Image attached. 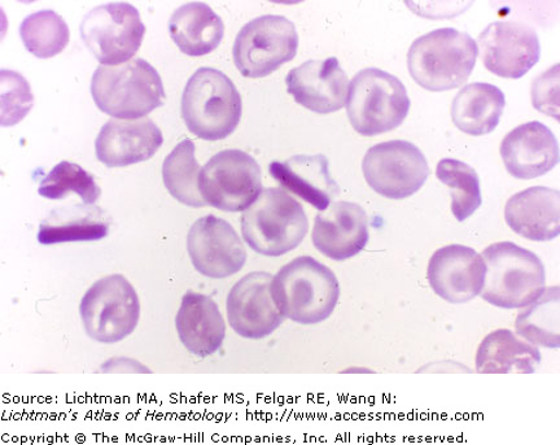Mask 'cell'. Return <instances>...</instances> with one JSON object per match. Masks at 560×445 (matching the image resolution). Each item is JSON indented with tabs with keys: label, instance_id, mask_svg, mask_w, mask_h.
Segmentation results:
<instances>
[{
	"label": "cell",
	"instance_id": "cell-12",
	"mask_svg": "<svg viewBox=\"0 0 560 445\" xmlns=\"http://www.w3.org/2000/svg\"><path fill=\"white\" fill-rule=\"evenodd\" d=\"M362 172L371 189L392 200L412 197L430 177L423 152L408 141L373 145L363 157Z\"/></svg>",
	"mask_w": 560,
	"mask_h": 445
},
{
	"label": "cell",
	"instance_id": "cell-32",
	"mask_svg": "<svg viewBox=\"0 0 560 445\" xmlns=\"http://www.w3.org/2000/svg\"><path fill=\"white\" fill-rule=\"evenodd\" d=\"M38 194L40 197L50 200H60L69 194H77L83 203L93 206L101 198V187L96 185L95 178L82 166L61 162L42 179Z\"/></svg>",
	"mask_w": 560,
	"mask_h": 445
},
{
	"label": "cell",
	"instance_id": "cell-10",
	"mask_svg": "<svg viewBox=\"0 0 560 445\" xmlns=\"http://www.w3.org/2000/svg\"><path fill=\"white\" fill-rule=\"evenodd\" d=\"M298 50L295 24L284 16L265 15L249 21L237 33L233 58L244 78L262 79L295 59Z\"/></svg>",
	"mask_w": 560,
	"mask_h": 445
},
{
	"label": "cell",
	"instance_id": "cell-9",
	"mask_svg": "<svg viewBox=\"0 0 560 445\" xmlns=\"http://www.w3.org/2000/svg\"><path fill=\"white\" fill-rule=\"evenodd\" d=\"M199 190L207 206L223 212H244L262 192L261 166L247 152L221 151L202 166Z\"/></svg>",
	"mask_w": 560,
	"mask_h": 445
},
{
	"label": "cell",
	"instance_id": "cell-13",
	"mask_svg": "<svg viewBox=\"0 0 560 445\" xmlns=\"http://www.w3.org/2000/svg\"><path fill=\"white\" fill-rule=\"evenodd\" d=\"M187 253L201 276L225 280L244 268L248 255L240 234L226 220L206 215L187 235Z\"/></svg>",
	"mask_w": 560,
	"mask_h": 445
},
{
	"label": "cell",
	"instance_id": "cell-33",
	"mask_svg": "<svg viewBox=\"0 0 560 445\" xmlns=\"http://www.w3.org/2000/svg\"><path fill=\"white\" fill-rule=\"evenodd\" d=\"M34 96L30 82L16 72H0V124L12 127L31 113Z\"/></svg>",
	"mask_w": 560,
	"mask_h": 445
},
{
	"label": "cell",
	"instance_id": "cell-20",
	"mask_svg": "<svg viewBox=\"0 0 560 445\" xmlns=\"http://www.w3.org/2000/svg\"><path fill=\"white\" fill-rule=\"evenodd\" d=\"M501 157L511 176L535 179L548 175L559 163V144L542 122L520 125L503 138Z\"/></svg>",
	"mask_w": 560,
	"mask_h": 445
},
{
	"label": "cell",
	"instance_id": "cell-17",
	"mask_svg": "<svg viewBox=\"0 0 560 445\" xmlns=\"http://www.w3.org/2000/svg\"><path fill=\"white\" fill-rule=\"evenodd\" d=\"M285 83L296 103L313 113L332 114L346 106L349 80L336 58L307 60L287 74Z\"/></svg>",
	"mask_w": 560,
	"mask_h": 445
},
{
	"label": "cell",
	"instance_id": "cell-29",
	"mask_svg": "<svg viewBox=\"0 0 560 445\" xmlns=\"http://www.w3.org/2000/svg\"><path fill=\"white\" fill-rule=\"evenodd\" d=\"M200 165L195 156V144L185 139L163 164V179L166 190L180 204L191 208H202L207 203L199 190Z\"/></svg>",
	"mask_w": 560,
	"mask_h": 445
},
{
	"label": "cell",
	"instance_id": "cell-24",
	"mask_svg": "<svg viewBox=\"0 0 560 445\" xmlns=\"http://www.w3.org/2000/svg\"><path fill=\"white\" fill-rule=\"evenodd\" d=\"M174 44L188 57H205L221 45L225 36L222 19L202 2L180 5L170 21Z\"/></svg>",
	"mask_w": 560,
	"mask_h": 445
},
{
	"label": "cell",
	"instance_id": "cell-2",
	"mask_svg": "<svg viewBox=\"0 0 560 445\" xmlns=\"http://www.w3.org/2000/svg\"><path fill=\"white\" fill-rule=\"evenodd\" d=\"M96 107L118 120H138L163 106L165 90L156 69L143 59L101 66L91 80Z\"/></svg>",
	"mask_w": 560,
	"mask_h": 445
},
{
	"label": "cell",
	"instance_id": "cell-15",
	"mask_svg": "<svg viewBox=\"0 0 560 445\" xmlns=\"http://www.w3.org/2000/svg\"><path fill=\"white\" fill-rule=\"evenodd\" d=\"M271 281V274L254 271L244 276L229 292V325L241 338H268L283 324L284 317L272 302Z\"/></svg>",
	"mask_w": 560,
	"mask_h": 445
},
{
	"label": "cell",
	"instance_id": "cell-26",
	"mask_svg": "<svg viewBox=\"0 0 560 445\" xmlns=\"http://www.w3.org/2000/svg\"><path fill=\"white\" fill-rule=\"evenodd\" d=\"M506 99L502 90L486 82L460 89L452 104V120L462 133L480 137L499 127Z\"/></svg>",
	"mask_w": 560,
	"mask_h": 445
},
{
	"label": "cell",
	"instance_id": "cell-18",
	"mask_svg": "<svg viewBox=\"0 0 560 445\" xmlns=\"http://www.w3.org/2000/svg\"><path fill=\"white\" fill-rule=\"evenodd\" d=\"M369 238L368 214L352 201H338L315 218L313 245L334 261L352 259L365 249Z\"/></svg>",
	"mask_w": 560,
	"mask_h": 445
},
{
	"label": "cell",
	"instance_id": "cell-4",
	"mask_svg": "<svg viewBox=\"0 0 560 445\" xmlns=\"http://www.w3.org/2000/svg\"><path fill=\"white\" fill-rule=\"evenodd\" d=\"M180 109L194 136L215 142L240 127L243 103L234 82L225 73L214 68H200L187 82Z\"/></svg>",
	"mask_w": 560,
	"mask_h": 445
},
{
	"label": "cell",
	"instance_id": "cell-25",
	"mask_svg": "<svg viewBox=\"0 0 560 445\" xmlns=\"http://www.w3.org/2000/svg\"><path fill=\"white\" fill-rule=\"evenodd\" d=\"M480 374H534L541 364L537 347L508 329L488 333L476 352Z\"/></svg>",
	"mask_w": 560,
	"mask_h": 445
},
{
	"label": "cell",
	"instance_id": "cell-34",
	"mask_svg": "<svg viewBox=\"0 0 560 445\" xmlns=\"http://www.w3.org/2000/svg\"><path fill=\"white\" fill-rule=\"evenodd\" d=\"M559 66L552 67L548 72H545L541 78H537L532 90L534 96V106L537 110L546 115H552V110L558 113V96L551 95L558 93L559 87Z\"/></svg>",
	"mask_w": 560,
	"mask_h": 445
},
{
	"label": "cell",
	"instance_id": "cell-6",
	"mask_svg": "<svg viewBox=\"0 0 560 445\" xmlns=\"http://www.w3.org/2000/svg\"><path fill=\"white\" fill-rule=\"evenodd\" d=\"M245 243L262 256L279 257L296 249L310 231L303 206L279 187L264 189L242 214Z\"/></svg>",
	"mask_w": 560,
	"mask_h": 445
},
{
	"label": "cell",
	"instance_id": "cell-22",
	"mask_svg": "<svg viewBox=\"0 0 560 445\" xmlns=\"http://www.w3.org/2000/svg\"><path fill=\"white\" fill-rule=\"evenodd\" d=\"M511 231L534 242H550L560 234V192L535 186L513 195L505 207Z\"/></svg>",
	"mask_w": 560,
	"mask_h": 445
},
{
	"label": "cell",
	"instance_id": "cell-8",
	"mask_svg": "<svg viewBox=\"0 0 560 445\" xmlns=\"http://www.w3.org/2000/svg\"><path fill=\"white\" fill-rule=\"evenodd\" d=\"M83 328L95 342L114 344L136 331L140 302L135 288L121 274L102 278L80 304Z\"/></svg>",
	"mask_w": 560,
	"mask_h": 445
},
{
	"label": "cell",
	"instance_id": "cell-21",
	"mask_svg": "<svg viewBox=\"0 0 560 445\" xmlns=\"http://www.w3.org/2000/svg\"><path fill=\"white\" fill-rule=\"evenodd\" d=\"M325 155H296L285 162H272L270 175L277 183L319 212L326 211L338 197L340 187L328 169Z\"/></svg>",
	"mask_w": 560,
	"mask_h": 445
},
{
	"label": "cell",
	"instance_id": "cell-27",
	"mask_svg": "<svg viewBox=\"0 0 560 445\" xmlns=\"http://www.w3.org/2000/svg\"><path fill=\"white\" fill-rule=\"evenodd\" d=\"M108 233L109 225L101 208L85 204L73 207L69 211H55L44 224H40L38 242L45 246L95 242L104 239Z\"/></svg>",
	"mask_w": 560,
	"mask_h": 445
},
{
	"label": "cell",
	"instance_id": "cell-35",
	"mask_svg": "<svg viewBox=\"0 0 560 445\" xmlns=\"http://www.w3.org/2000/svg\"><path fill=\"white\" fill-rule=\"evenodd\" d=\"M103 373H151L150 368L139 361L129 358L110 359L102 365Z\"/></svg>",
	"mask_w": 560,
	"mask_h": 445
},
{
	"label": "cell",
	"instance_id": "cell-23",
	"mask_svg": "<svg viewBox=\"0 0 560 445\" xmlns=\"http://www.w3.org/2000/svg\"><path fill=\"white\" fill-rule=\"evenodd\" d=\"M175 329L185 349L201 359L219 352L226 338V323L219 305L192 291L182 297Z\"/></svg>",
	"mask_w": 560,
	"mask_h": 445
},
{
	"label": "cell",
	"instance_id": "cell-28",
	"mask_svg": "<svg viewBox=\"0 0 560 445\" xmlns=\"http://www.w3.org/2000/svg\"><path fill=\"white\" fill-rule=\"evenodd\" d=\"M517 336L544 349L558 350L560 346V290L545 289L536 302L525 307L515 321Z\"/></svg>",
	"mask_w": 560,
	"mask_h": 445
},
{
	"label": "cell",
	"instance_id": "cell-16",
	"mask_svg": "<svg viewBox=\"0 0 560 445\" xmlns=\"http://www.w3.org/2000/svg\"><path fill=\"white\" fill-rule=\"evenodd\" d=\"M486 273V261L474 248L450 245L432 255L427 280L443 301L465 304L481 294Z\"/></svg>",
	"mask_w": 560,
	"mask_h": 445
},
{
	"label": "cell",
	"instance_id": "cell-1",
	"mask_svg": "<svg viewBox=\"0 0 560 445\" xmlns=\"http://www.w3.org/2000/svg\"><path fill=\"white\" fill-rule=\"evenodd\" d=\"M271 297L284 318L317 325L332 316L340 298L334 271L312 256H300L280 268L271 281Z\"/></svg>",
	"mask_w": 560,
	"mask_h": 445
},
{
	"label": "cell",
	"instance_id": "cell-14",
	"mask_svg": "<svg viewBox=\"0 0 560 445\" xmlns=\"http://www.w3.org/2000/svg\"><path fill=\"white\" fill-rule=\"evenodd\" d=\"M482 65L499 78L517 80L541 57L540 39L534 27L516 21H495L479 37Z\"/></svg>",
	"mask_w": 560,
	"mask_h": 445
},
{
	"label": "cell",
	"instance_id": "cell-31",
	"mask_svg": "<svg viewBox=\"0 0 560 445\" xmlns=\"http://www.w3.org/2000/svg\"><path fill=\"white\" fill-rule=\"evenodd\" d=\"M436 177L451 189L452 212L457 221L464 222L479 210L482 201L480 179L470 165L455 159H443L438 164Z\"/></svg>",
	"mask_w": 560,
	"mask_h": 445
},
{
	"label": "cell",
	"instance_id": "cell-19",
	"mask_svg": "<svg viewBox=\"0 0 560 445\" xmlns=\"http://www.w3.org/2000/svg\"><path fill=\"white\" fill-rule=\"evenodd\" d=\"M164 143L163 133L151 118L109 120L96 138V157L108 168L147 162Z\"/></svg>",
	"mask_w": 560,
	"mask_h": 445
},
{
	"label": "cell",
	"instance_id": "cell-30",
	"mask_svg": "<svg viewBox=\"0 0 560 445\" xmlns=\"http://www.w3.org/2000/svg\"><path fill=\"white\" fill-rule=\"evenodd\" d=\"M26 50L39 59H50L66 50L70 32L66 20L55 11L32 13L20 26Z\"/></svg>",
	"mask_w": 560,
	"mask_h": 445
},
{
	"label": "cell",
	"instance_id": "cell-7",
	"mask_svg": "<svg viewBox=\"0 0 560 445\" xmlns=\"http://www.w3.org/2000/svg\"><path fill=\"white\" fill-rule=\"evenodd\" d=\"M347 113L350 125L363 137H375L400 127L408 117L410 97L396 75L366 68L350 82Z\"/></svg>",
	"mask_w": 560,
	"mask_h": 445
},
{
	"label": "cell",
	"instance_id": "cell-11",
	"mask_svg": "<svg viewBox=\"0 0 560 445\" xmlns=\"http://www.w3.org/2000/svg\"><path fill=\"white\" fill-rule=\"evenodd\" d=\"M82 40L102 66H120L136 57L145 26L135 5L116 2L95 7L80 26Z\"/></svg>",
	"mask_w": 560,
	"mask_h": 445
},
{
	"label": "cell",
	"instance_id": "cell-3",
	"mask_svg": "<svg viewBox=\"0 0 560 445\" xmlns=\"http://www.w3.org/2000/svg\"><path fill=\"white\" fill-rule=\"evenodd\" d=\"M478 54V44L470 34L441 27L412 42L408 68L419 86L429 92H447L470 78Z\"/></svg>",
	"mask_w": 560,
	"mask_h": 445
},
{
	"label": "cell",
	"instance_id": "cell-5",
	"mask_svg": "<svg viewBox=\"0 0 560 445\" xmlns=\"http://www.w3.org/2000/svg\"><path fill=\"white\" fill-rule=\"evenodd\" d=\"M487 273L481 297L501 309L528 307L544 294V262L535 253L513 242H500L482 251Z\"/></svg>",
	"mask_w": 560,
	"mask_h": 445
}]
</instances>
